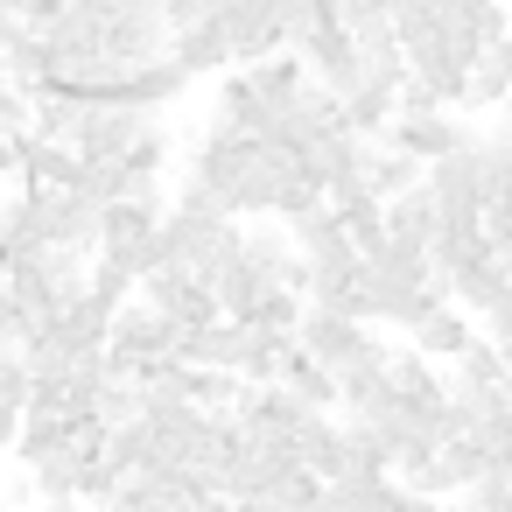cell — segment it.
I'll use <instances>...</instances> for the list:
<instances>
[{
	"label": "cell",
	"mask_w": 512,
	"mask_h": 512,
	"mask_svg": "<svg viewBox=\"0 0 512 512\" xmlns=\"http://www.w3.org/2000/svg\"><path fill=\"white\" fill-rule=\"evenodd\" d=\"M288 239H295V253L316 267V260H337V253H351V239H344V225H337V211H330V197L309 211V218H295L288 225Z\"/></svg>",
	"instance_id": "21"
},
{
	"label": "cell",
	"mask_w": 512,
	"mask_h": 512,
	"mask_svg": "<svg viewBox=\"0 0 512 512\" xmlns=\"http://www.w3.org/2000/svg\"><path fill=\"white\" fill-rule=\"evenodd\" d=\"M239 78H246V85H253V99H267L274 113L309 85V71H302V57H295V50H274V57H260V64H239Z\"/></svg>",
	"instance_id": "15"
},
{
	"label": "cell",
	"mask_w": 512,
	"mask_h": 512,
	"mask_svg": "<svg viewBox=\"0 0 512 512\" xmlns=\"http://www.w3.org/2000/svg\"><path fill=\"white\" fill-rule=\"evenodd\" d=\"M0 204H8V183H0Z\"/></svg>",
	"instance_id": "36"
},
{
	"label": "cell",
	"mask_w": 512,
	"mask_h": 512,
	"mask_svg": "<svg viewBox=\"0 0 512 512\" xmlns=\"http://www.w3.org/2000/svg\"><path fill=\"white\" fill-rule=\"evenodd\" d=\"M0 512H8V491H0Z\"/></svg>",
	"instance_id": "37"
},
{
	"label": "cell",
	"mask_w": 512,
	"mask_h": 512,
	"mask_svg": "<svg viewBox=\"0 0 512 512\" xmlns=\"http://www.w3.org/2000/svg\"><path fill=\"white\" fill-rule=\"evenodd\" d=\"M379 512H442L435 498H421V491H407V484H393L386 498H379Z\"/></svg>",
	"instance_id": "29"
},
{
	"label": "cell",
	"mask_w": 512,
	"mask_h": 512,
	"mask_svg": "<svg viewBox=\"0 0 512 512\" xmlns=\"http://www.w3.org/2000/svg\"><path fill=\"white\" fill-rule=\"evenodd\" d=\"M400 113H456V106H449L428 78H414V71H407V78H400Z\"/></svg>",
	"instance_id": "27"
},
{
	"label": "cell",
	"mask_w": 512,
	"mask_h": 512,
	"mask_svg": "<svg viewBox=\"0 0 512 512\" xmlns=\"http://www.w3.org/2000/svg\"><path fill=\"white\" fill-rule=\"evenodd\" d=\"M491 260H498V274L512 281V239H491Z\"/></svg>",
	"instance_id": "32"
},
{
	"label": "cell",
	"mask_w": 512,
	"mask_h": 512,
	"mask_svg": "<svg viewBox=\"0 0 512 512\" xmlns=\"http://www.w3.org/2000/svg\"><path fill=\"white\" fill-rule=\"evenodd\" d=\"M8 274H15V246H8V239H0V281H8Z\"/></svg>",
	"instance_id": "35"
},
{
	"label": "cell",
	"mask_w": 512,
	"mask_h": 512,
	"mask_svg": "<svg viewBox=\"0 0 512 512\" xmlns=\"http://www.w3.org/2000/svg\"><path fill=\"white\" fill-rule=\"evenodd\" d=\"M295 456H302V470H309V477H323V484H330V477L351 463L344 421H337V414H309V421H302V435H295Z\"/></svg>",
	"instance_id": "14"
},
{
	"label": "cell",
	"mask_w": 512,
	"mask_h": 512,
	"mask_svg": "<svg viewBox=\"0 0 512 512\" xmlns=\"http://www.w3.org/2000/svg\"><path fill=\"white\" fill-rule=\"evenodd\" d=\"M22 148H29V134H0V183L22 176Z\"/></svg>",
	"instance_id": "31"
},
{
	"label": "cell",
	"mask_w": 512,
	"mask_h": 512,
	"mask_svg": "<svg viewBox=\"0 0 512 512\" xmlns=\"http://www.w3.org/2000/svg\"><path fill=\"white\" fill-rule=\"evenodd\" d=\"M316 204H323V183H316V176L302 169V155H295V162L281 169V183H274V204H267V218H274V225H295V218H309Z\"/></svg>",
	"instance_id": "23"
},
{
	"label": "cell",
	"mask_w": 512,
	"mask_h": 512,
	"mask_svg": "<svg viewBox=\"0 0 512 512\" xmlns=\"http://www.w3.org/2000/svg\"><path fill=\"white\" fill-rule=\"evenodd\" d=\"M379 141L400 148V155H414V162L428 169V162H442L449 148H463L470 134L456 127V113H393V127H386Z\"/></svg>",
	"instance_id": "8"
},
{
	"label": "cell",
	"mask_w": 512,
	"mask_h": 512,
	"mask_svg": "<svg viewBox=\"0 0 512 512\" xmlns=\"http://www.w3.org/2000/svg\"><path fill=\"white\" fill-rule=\"evenodd\" d=\"M211 127H232V134H246V141H267L274 106H267V99H253V85H246V78H225V85H218V113H211Z\"/></svg>",
	"instance_id": "16"
},
{
	"label": "cell",
	"mask_w": 512,
	"mask_h": 512,
	"mask_svg": "<svg viewBox=\"0 0 512 512\" xmlns=\"http://www.w3.org/2000/svg\"><path fill=\"white\" fill-rule=\"evenodd\" d=\"M337 106H344V127H351L358 141H379V134L393 127V113H400V85H386V78H365V71H358V85H351Z\"/></svg>",
	"instance_id": "11"
},
{
	"label": "cell",
	"mask_w": 512,
	"mask_h": 512,
	"mask_svg": "<svg viewBox=\"0 0 512 512\" xmlns=\"http://www.w3.org/2000/svg\"><path fill=\"white\" fill-rule=\"evenodd\" d=\"M421 176H428V169H421ZM379 218H386V239L428 246V239H435V204H428V183H414V190L386 197V204H379Z\"/></svg>",
	"instance_id": "17"
},
{
	"label": "cell",
	"mask_w": 512,
	"mask_h": 512,
	"mask_svg": "<svg viewBox=\"0 0 512 512\" xmlns=\"http://www.w3.org/2000/svg\"><path fill=\"white\" fill-rule=\"evenodd\" d=\"M477 232L512 239V141H477Z\"/></svg>",
	"instance_id": "7"
},
{
	"label": "cell",
	"mask_w": 512,
	"mask_h": 512,
	"mask_svg": "<svg viewBox=\"0 0 512 512\" xmlns=\"http://www.w3.org/2000/svg\"><path fill=\"white\" fill-rule=\"evenodd\" d=\"M470 435H477V442H484L498 463H512V386H505V393H498V400L477 414V428H470Z\"/></svg>",
	"instance_id": "25"
},
{
	"label": "cell",
	"mask_w": 512,
	"mask_h": 512,
	"mask_svg": "<svg viewBox=\"0 0 512 512\" xmlns=\"http://www.w3.org/2000/svg\"><path fill=\"white\" fill-rule=\"evenodd\" d=\"M470 337H477V316H463L456 302H442V309H428V316H421V323L407 330V344H414L421 358H435V365H449V358H456V351H463Z\"/></svg>",
	"instance_id": "13"
},
{
	"label": "cell",
	"mask_w": 512,
	"mask_h": 512,
	"mask_svg": "<svg viewBox=\"0 0 512 512\" xmlns=\"http://www.w3.org/2000/svg\"><path fill=\"white\" fill-rule=\"evenodd\" d=\"M29 491L36 498H78V456L71 449H50L29 463Z\"/></svg>",
	"instance_id": "24"
},
{
	"label": "cell",
	"mask_w": 512,
	"mask_h": 512,
	"mask_svg": "<svg viewBox=\"0 0 512 512\" xmlns=\"http://www.w3.org/2000/svg\"><path fill=\"white\" fill-rule=\"evenodd\" d=\"M442 372H449L456 386H477V393H498V386H512V379H505V351H498L484 330H477V337H470V344H463V351H456Z\"/></svg>",
	"instance_id": "20"
},
{
	"label": "cell",
	"mask_w": 512,
	"mask_h": 512,
	"mask_svg": "<svg viewBox=\"0 0 512 512\" xmlns=\"http://www.w3.org/2000/svg\"><path fill=\"white\" fill-rule=\"evenodd\" d=\"M491 113H498V141H512V92H505V99H498Z\"/></svg>",
	"instance_id": "33"
},
{
	"label": "cell",
	"mask_w": 512,
	"mask_h": 512,
	"mask_svg": "<svg viewBox=\"0 0 512 512\" xmlns=\"http://www.w3.org/2000/svg\"><path fill=\"white\" fill-rule=\"evenodd\" d=\"M302 309H309V295H302V288H267V295H260V309H253V323H260V330H295V323H302Z\"/></svg>",
	"instance_id": "26"
},
{
	"label": "cell",
	"mask_w": 512,
	"mask_h": 512,
	"mask_svg": "<svg viewBox=\"0 0 512 512\" xmlns=\"http://www.w3.org/2000/svg\"><path fill=\"white\" fill-rule=\"evenodd\" d=\"M435 15H442L456 36H470L477 50H484V43H498V36H512L505 0H435Z\"/></svg>",
	"instance_id": "19"
},
{
	"label": "cell",
	"mask_w": 512,
	"mask_h": 512,
	"mask_svg": "<svg viewBox=\"0 0 512 512\" xmlns=\"http://www.w3.org/2000/svg\"><path fill=\"white\" fill-rule=\"evenodd\" d=\"M43 512H85V498H43Z\"/></svg>",
	"instance_id": "34"
},
{
	"label": "cell",
	"mask_w": 512,
	"mask_h": 512,
	"mask_svg": "<svg viewBox=\"0 0 512 512\" xmlns=\"http://www.w3.org/2000/svg\"><path fill=\"white\" fill-rule=\"evenodd\" d=\"M162 113H141V106H120V99H85L78 106V127H71V148L78 162H120Z\"/></svg>",
	"instance_id": "4"
},
{
	"label": "cell",
	"mask_w": 512,
	"mask_h": 512,
	"mask_svg": "<svg viewBox=\"0 0 512 512\" xmlns=\"http://www.w3.org/2000/svg\"><path fill=\"white\" fill-rule=\"evenodd\" d=\"M505 92H512V57H505V36H498V43H484V50L470 57V71H463V99H456V106H463V113H491Z\"/></svg>",
	"instance_id": "12"
},
{
	"label": "cell",
	"mask_w": 512,
	"mask_h": 512,
	"mask_svg": "<svg viewBox=\"0 0 512 512\" xmlns=\"http://www.w3.org/2000/svg\"><path fill=\"white\" fill-rule=\"evenodd\" d=\"M106 358H113V372H127V379H148V372H162V365H176V323L155 309V302H120V316H113V330H106Z\"/></svg>",
	"instance_id": "1"
},
{
	"label": "cell",
	"mask_w": 512,
	"mask_h": 512,
	"mask_svg": "<svg viewBox=\"0 0 512 512\" xmlns=\"http://www.w3.org/2000/svg\"><path fill=\"white\" fill-rule=\"evenodd\" d=\"M295 344H302L323 372H344V365H358V358H386V351H393L372 323H351V316H337V309H323V302H309V309H302Z\"/></svg>",
	"instance_id": "3"
},
{
	"label": "cell",
	"mask_w": 512,
	"mask_h": 512,
	"mask_svg": "<svg viewBox=\"0 0 512 512\" xmlns=\"http://www.w3.org/2000/svg\"><path fill=\"white\" fill-rule=\"evenodd\" d=\"M169 64L190 71V85L211 78V71H232V43L218 29V15L211 22H190V29H169Z\"/></svg>",
	"instance_id": "9"
},
{
	"label": "cell",
	"mask_w": 512,
	"mask_h": 512,
	"mask_svg": "<svg viewBox=\"0 0 512 512\" xmlns=\"http://www.w3.org/2000/svg\"><path fill=\"white\" fill-rule=\"evenodd\" d=\"M428 204H435V239H477V134L428 162Z\"/></svg>",
	"instance_id": "2"
},
{
	"label": "cell",
	"mask_w": 512,
	"mask_h": 512,
	"mask_svg": "<svg viewBox=\"0 0 512 512\" xmlns=\"http://www.w3.org/2000/svg\"><path fill=\"white\" fill-rule=\"evenodd\" d=\"M211 15H218V0H162L169 29H190V22H211Z\"/></svg>",
	"instance_id": "28"
},
{
	"label": "cell",
	"mask_w": 512,
	"mask_h": 512,
	"mask_svg": "<svg viewBox=\"0 0 512 512\" xmlns=\"http://www.w3.org/2000/svg\"><path fill=\"white\" fill-rule=\"evenodd\" d=\"M267 288H274V281H267L260 267H246V260H225V267L211 274V295H218V309H225L232 323H253V309H260Z\"/></svg>",
	"instance_id": "18"
},
{
	"label": "cell",
	"mask_w": 512,
	"mask_h": 512,
	"mask_svg": "<svg viewBox=\"0 0 512 512\" xmlns=\"http://www.w3.org/2000/svg\"><path fill=\"white\" fill-rule=\"evenodd\" d=\"M183 92H190V71H176L169 57L127 64V78H120V106H141V113H169Z\"/></svg>",
	"instance_id": "10"
},
{
	"label": "cell",
	"mask_w": 512,
	"mask_h": 512,
	"mask_svg": "<svg viewBox=\"0 0 512 512\" xmlns=\"http://www.w3.org/2000/svg\"><path fill=\"white\" fill-rule=\"evenodd\" d=\"M421 183V162L414 155H400V148H386V141H372L365 148V190L386 204V197H400V190H414Z\"/></svg>",
	"instance_id": "22"
},
{
	"label": "cell",
	"mask_w": 512,
	"mask_h": 512,
	"mask_svg": "<svg viewBox=\"0 0 512 512\" xmlns=\"http://www.w3.org/2000/svg\"><path fill=\"white\" fill-rule=\"evenodd\" d=\"M15 435H22V400L0 393V456H15Z\"/></svg>",
	"instance_id": "30"
},
{
	"label": "cell",
	"mask_w": 512,
	"mask_h": 512,
	"mask_svg": "<svg viewBox=\"0 0 512 512\" xmlns=\"http://www.w3.org/2000/svg\"><path fill=\"white\" fill-rule=\"evenodd\" d=\"M288 50H295V57H302V71H309L316 85H330L337 99L358 85V43H351V29H344V15H337V8H323V15L288 43Z\"/></svg>",
	"instance_id": "5"
},
{
	"label": "cell",
	"mask_w": 512,
	"mask_h": 512,
	"mask_svg": "<svg viewBox=\"0 0 512 512\" xmlns=\"http://www.w3.org/2000/svg\"><path fill=\"white\" fill-rule=\"evenodd\" d=\"M218 29L232 43V64H260V57L288 50V29H281L274 0H218Z\"/></svg>",
	"instance_id": "6"
}]
</instances>
